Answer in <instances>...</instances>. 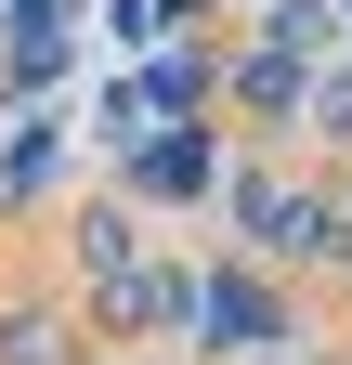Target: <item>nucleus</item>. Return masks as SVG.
Listing matches in <instances>:
<instances>
[{"mask_svg":"<svg viewBox=\"0 0 352 365\" xmlns=\"http://www.w3.org/2000/svg\"><path fill=\"white\" fill-rule=\"evenodd\" d=\"M209 339H274V300H261V274H209Z\"/></svg>","mask_w":352,"mask_h":365,"instance_id":"nucleus-1","label":"nucleus"},{"mask_svg":"<svg viewBox=\"0 0 352 365\" xmlns=\"http://www.w3.org/2000/svg\"><path fill=\"white\" fill-rule=\"evenodd\" d=\"M248 235H274V248H326V209H300L287 182H248Z\"/></svg>","mask_w":352,"mask_h":365,"instance_id":"nucleus-2","label":"nucleus"},{"mask_svg":"<svg viewBox=\"0 0 352 365\" xmlns=\"http://www.w3.org/2000/svg\"><path fill=\"white\" fill-rule=\"evenodd\" d=\"M144 196H196V144H157L144 157Z\"/></svg>","mask_w":352,"mask_h":365,"instance_id":"nucleus-3","label":"nucleus"}]
</instances>
